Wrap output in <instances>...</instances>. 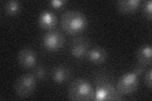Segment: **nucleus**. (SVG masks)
<instances>
[{
  "mask_svg": "<svg viewBox=\"0 0 152 101\" xmlns=\"http://www.w3.org/2000/svg\"><path fill=\"white\" fill-rule=\"evenodd\" d=\"M61 25L63 29L70 34H77L83 31L88 25V19L81 12L67 10L61 17Z\"/></svg>",
  "mask_w": 152,
  "mask_h": 101,
  "instance_id": "nucleus-1",
  "label": "nucleus"
},
{
  "mask_svg": "<svg viewBox=\"0 0 152 101\" xmlns=\"http://www.w3.org/2000/svg\"><path fill=\"white\" fill-rule=\"evenodd\" d=\"M68 97L70 100L74 101L94 100V90L87 80L78 78L70 83L68 89Z\"/></svg>",
  "mask_w": 152,
  "mask_h": 101,
  "instance_id": "nucleus-2",
  "label": "nucleus"
},
{
  "mask_svg": "<svg viewBox=\"0 0 152 101\" xmlns=\"http://www.w3.org/2000/svg\"><path fill=\"white\" fill-rule=\"evenodd\" d=\"M36 78L32 73L20 76L14 84V90L18 97L24 99L31 96L36 86Z\"/></svg>",
  "mask_w": 152,
  "mask_h": 101,
  "instance_id": "nucleus-3",
  "label": "nucleus"
},
{
  "mask_svg": "<svg viewBox=\"0 0 152 101\" xmlns=\"http://www.w3.org/2000/svg\"><path fill=\"white\" fill-rule=\"evenodd\" d=\"M139 85V76L134 71L124 74L118 80L116 89L122 95L134 92Z\"/></svg>",
  "mask_w": 152,
  "mask_h": 101,
  "instance_id": "nucleus-4",
  "label": "nucleus"
},
{
  "mask_svg": "<svg viewBox=\"0 0 152 101\" xmlns=\"http://www.w3.org/2000/svg\"><path fill=\"white\" fill-rule=\"evenodd\" d=\"M122 96L112 84L104 82L96 86L94 100H121L123 99Z\"/></svg>",
  "mask_w": 152,
  "mask_h": 101,
  "instance_id": "nucleus-5",
  "label": "nucleus"
},
{
  "mask_svg": "<svg viewBox=\"0 0 152 101\" xmlns=\"http://www.w3.org/2000/svg\"><path fill=\"white\" fill-rule=\"evenodd\" d=\"M65 38L62 33L58 31L51 30L46 32L42 37V44L46 49L54 51L62 47Z\"/></svg>",
  "mask_w": 152,
  "mask_h": 101,
  "instance_id": "nucleus-6",
  "label": "nucleus"
},
{
  "mask_svg": "<svg viewBox=\"0 0 152 101\" xmlns=\"http://www.w3.org/2000/svg\"><path fill=\"white\" fill-rule=\"evenodd\" d=\"M70 51L75 58H83L87 56L89 51L88 41L83 37H75L71 42Z\"/></svg>",
  "mask_w": 152,
  "mask_h": 101,
  "instance_id": "nucleus-7",
  "label": "nucleus"
},
{
  "mask_svg": "<svg viewBox=\"0 0 152 101\" xmlns=\"http://www.w3.org/2000/svg\"><path fill=\"white\" fill-rule=\"evenodd\" d=\"M17 59L19 65L23 68H32L36 65V53L30 47H24L20 50L18 52Z\"/></svg>",
  "mask_w": 152,
  "mask_h": 101,
  "instance_id": "nucleus-8",
  "label": "nucleus"
},
{
  "mask_svg": "<svg viewBox=\"0 0 152 101\" xmlns=\"http://www.w3.org/2000/svg\"><path fill=\"white\" fill-rule=\"evenodd\" d=\"M39 26L45 30H51L56 25L57 18L55 14L50 10L42 11L38 17Z\"/></svg>",
  "mask_w": 152,
  "mask_h": 101,
  "instance_id": "nucleus-9",
  "label": "nucleus"
},
{
  "mask_svg": "<svg viewBox=\"0 0 152 101\" xmlns=\"http://www.w3.org/2000/svg\"><path fill=\"white\" fill-rule=\"evenodd\" d=\"M87 56L90 62L93 64L99 65L107 60L108 52L103 47L96 46L89 50Z\"/></svg>",
  "mask_w": 152,
  "mask_h": 101,
  "instance_id": "nucleus-10",
  "label": "nucleus"
},
{
  "mask_svg": "<svg viewBox=\"0 0 152 101\" xmlns=\"http://www.w3.org/2000/svg\"><path fill=\"white\" fill-rule=\"evenodd\" d=\"M71 72L66 66L60 65L56 66L52 70L51 76L55 83L61 84L67 81L70 77Z\"/></svg>",
  "mask_w": 152,
  "mask_h": 101,
  "instance_id": "nucleus-11",
  "label": "nucleus"
},
{
  "mask_svg": "<svg viewBox=\"0 0 152 101\" xmlns=\"http://www.w3.org/2000/svg\"><path fill=\"white\" fill-rule=\"evenodd\" d=\"M136 59L138 62L146 66L151 64V46L145 44L141 46L136 51Z\"/></svg>",
  "mask_w": 152,
  "mask_h": 101,
  "instance_id": "nucleus-12",
  "label": "nucleus"
},
{
  "mask_svg": "<svg viewBox=\"0 0 152 101\" xmlns=\"http://www.w3.org/2000/svg\"><path fill=\"white\" fill-rule=\"evenodd\" d=\"M140 0H120L117 1V8L123 13H131L139 8Z\"/></svg>",
  "mask_w": 152,
  "mask_h": 101,
  "instance_id": "nucleus-13",
  "label": "nucleus"
},
{
  "mask_svg": "<svg viewBox=\"0 0 152 101\" xmlns=\"http://www.w3.org/2000/svg\"><path fill=\"white\" fill-rule=\"evenodd\" d=\"M4 10L10 16H15L21 11V4L17 0H9L4 3Z\"/></svg>",
  "mask_w": 152,
  "mask_h": 101,
  "instance_id": "nucleus-14",
  "label": "nucleus"
},
{
  "mask_svg": "<svg viewBox=\"0 0 152 101\" xmlns=\"http://www.w3.org/2000/svg\"><path fill=\"white\" fill-rule=\"evenodd\" d=\"M33 74L35 76L37 80H43L45 79L46 76V69L45 67L42 65H36L34 67Z\"/></svg>",
  "mask_w": 152,
  "mask_h": 101,
  "instance_id": "nucleus-15",
  "label": "nucleus"
},
{
  "mask_svg": "<svg viewBox=\"0 0 152 101\" xmlns=\"http://www.w3.org/2000/svg\"><path fill=\"white\" fill-rule=\"evenodd\" d=\"M152 1L151 0H146L142 4V12L144 15L151 20L152 17Z\"/></svg>",
  "mask_w": 152,
  "mask_h": 101,
  "instance_id": "nucleus-16",
  "label": "nucleus"
},
{
  "mask_svg": "<svg viewBox=\"0 0 152 101\" xmlns=\"http://www.w3.org/2000/svg\"><path fill=\"white\" fill-rule=\"evenodd\" d=\"M151 75L152 69L150 68L145 71V75L144 76V82L146 86L150 89H151Z\"/></svg>",
  "mask_w": 152,
  "mask_h": 101,
  "instance_id": "nucleus-17",
  "label": "nucleus"
},
{
  "mask_svg": "<svg viewBox=\"0 0 152 101\" xmlns=\"http://www.w3.org/2000/svg\"><path fill=\"white\" fill-rule=\"evenodd\" d=\"M146 71V65L140 63V62H138V63L135 66L134 71H134L136 75L140 76V75H141L142 74H143Z\"/></svg>",
  "mask_w": 152,
  "mask_h": 101,
  "instance_id": "nucleus-18",
  "label": "nucleus"
},
{
  "mask_svg": "<svg viewBox=\"0 0 152 101\" xmlns=\"http://www.w3.org/2000/svg\"><path fill=\"white\" fill-rule=\"evenodd\" d=\"M66 1L64 0H52L50 2L51 6L55 8H58L63 7Z\"/></svg>",
  "mask_w": 152,
  "mask_h": 101,
  "instance_id": "nucleus-19",
  "label": "nucleus"
}]
</instances>
